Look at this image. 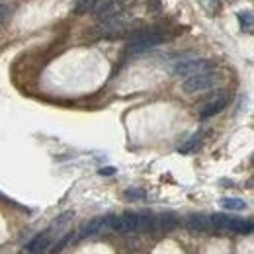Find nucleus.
I'll return each mask as SVG.
<instances>
[{
  "instance_id": "22",
  "label": "nucleus",
  "mask_w": 254,
  "mask_h": 254,
  "mask_svg": "<svg viewBox=\"0 0 254 254\" xmlns=\"http://www.w3.org/2000/svg\"><path fill=\"white\" fill-rule=\"evenodd\" d=\"M6 12H8V8L0 4V20H4V16H6Z\"/></svg>"
},
{
  "instance_id": "19",
  "label": "nucleus",
  "mask_w": 254,
  "mask_h": 254,
  "mask_svg": "<svg viewBox=\"0 0 254 254\" xmlns=\"http://www.w3.org/2000/svg\"><path fill=\"white\" fill-rule=\"evenodd\" d=\"M209 2V12H217L221 8V2L219 0H207Z\"/></svg>"
},
{
  "instance_id": "7",
  "label": "nucleus",
  "mask_w": 254,
  "mask_h": 254,
  "mask_svg": "<svg viewBox=\"0 0 254 254\" xmlns=\"http://www.w3.org/2000/svg\"><path fill=\"white\" fill-rule=\"evenodd\" d=\"M49 239H51V233H49V231H45V233H41V235L33 237L32 241L26 245V251H28L30 254L45 253V251L49 249Z\"/></svg>"
},
{
  "instance_id": "13",
  "label": "nucleus",
  "mask_w": 254,
  "mask_h": 254,
  "mask_svg": "<svg viewBox=\"0 0 254 254\" xmlns=\"http://www.w3.org/2000/svg\"><path fill=\"white\" fill-rule=\"evenodd\" d=\"M178 225V219H176V215H172V213H164V215H159L157 217V229L160 231H170V229H174Z\"/></svg>"
},
{
  "instance_id": "6",
  "label": "nucleus",
  "mask_w": 254,
  "mask_h": 254,
  "mask_svg": "<svg viewBox=\"0 0 254 254\" xmlns=\"http://www.w3.org/2000/svg\"><path fill=\"white\" fill-rule=\"evenodd\" d=\"M227 104H229V98H227V94L219 92V94L213 96V98H211V100L205 104V108L199 112V118H201V120H209V118L217 116L219 112H223V110L227 108Z\"/></svg>"
},
{
  "instance_id": "5",
  "label": "nucleus",
  "mask_w": 254,
  "mask_h": 254,
  "mask_svg": "<svg viewBox=\"0 0 254 254\" xmlns=\"http://www.w3.org/2000/svg\"><path fill=\"white\" fill-rule=\"evenodd\" d=\"M129 4H131V0H98L94 10H92V14H96L102 20H106V18H112V16L122 14Z\"/></svg>"
},
{
  "instance_id": "8",
  "label": "nucleus",
  "mask_w": 254,
  "mask_h": 254,
  "mask_svg": "<svg viewBox=\"0 0 254 254\" xmlns=\"http://www.w3.org/2000/svg\"><path fill=\"white\" fill-rule=\"evenodd\" d=\"M225 231L239 233V235H251V233H253V221H243V219H233V217H229Z\"/></svg>"
},
{
  "instance_id": "10",
  "label": "nucleus",
  "mask_w": 254,
  "mask_h": 254,
  "mask_svg": "<svg viewBox=\"0 0 254 254\" xmlns=\"http://www.w3.org/2000/svg\"><path fill=\"white\" fill-rule=\"evenodd\" d=\"M186 225L190 231H207L211 225H209V217L205 215H190L186 219Z\"/></svg>"
},
{
  "instance_id": "21",
  "label": "nucleus",
  "mask_w": 254,
  "mask_h": 254,
  "mask_svg": "<svg viewBox=\"0 0 254 254\" xmlns=\"http://www.w3.org/2000/svg\"><path fill=\"white\" fill-rule=\"evenodd\" d=\"M114 172H116L114 168H102V170H100V174H102V176H104V174H106V176H110V174H114Z\"/></svg>"
},
{
  "instance_id": "20",
  "label": "nucleus",
  "mask_w": 254,
  "mask_h": 254,
  "mask_svg": "<svg viewBox=\"0 0 254 254\" xmlns=\"http://www.w3.org/2000/svg\"><path fill=\"white\" fill-rule=\"evenodd\" d=\"M149 10L159 12V10H160V0H149Z\"/></svg>"
},
{
  "instance_id": "15",
  "label": "nucleus",
  "mask_w": 254,
  "mask_h": 254,
  "mask_svg": "<svg viewBox=\"0 0 254 254\" xmlns=\"http://www.w3.org/2000/svg\"><path fill=\"white\" fill-rule=\"evenodd\" d=\"M98 0H76L74 4V14H86V12H92Z\"/></svg>"
},
{
  "instance_id": "3",
  "label": "nucleus",
  "mask_w": 254,
  "mask_h": 254,
  "mask_svg": "<svg viewBox=\"0 0 254 254\" xmlns=\"http://www.w3.org/2000/svg\"><path fill=\"white\" fill-rule=\"evenodd\" d=\"M211 68H215V63H213L211 59H203V57H184V59L176 61L172 70H174L176 76L188 78L191 74L205 72V70H211Z\"/></svg>"
},
{
  "instance_id": "4",
  "label": "nucleus",
  "mask_w": 254,
  "mask_h": 254,
  "mask_svg": "<svg viewBox=\"0 0 254 254\" xmlns=\"http://www.w3.org/2000/svg\"><path fill=\"white\" fill-rule=\"evenodd\" d=\"M106 227L120 235H129L141 231V215L139 213H126V215H110L106 217Z\"/></svg>"
},
{
  "instance_id": "18",
  "label": "nucleus",
  "mask_w": 254,
  "mask_h": 254,
  "mask_svg": "<svg viewBox=\"0 0 254 254\" xmlns=\"http://www.w3.org/2000/svg\"><path fill=\"white\" fill-rule=\"evenodd\" d=\"M70 219H72V211H66V213H63V215H61V217H59L57 221L53 223V227L61 229V227H64V225H66V223L70 221Z\"/></svg>"
},
{
  "instance_id": "11",
  "label": "nucleus",
  "mask_w": 254,
  "mask_h": 254,
  "mask_svg": "<svg viewBox=\"0 0 254 254\" xmlns=\"http://www.w3.org/2000/svg\"><path fill=\"white\" fill-rule=\"evenodd\" d=\"M219 203L227 211H243V209H247V201L239 199V197H223Z\"/></svg>"
},
{
  "instance_id": "14",
  "label": "nucleus",
  "mask_w": 254,
  "mask_h": 254,
  "mask_svg": "<svg viewBox=\"0 0 254 254\" xmlns=\"http://www.w3.org/2000/svg\"><path fill=\"white\" fill-rule=\"evenodd\" d=\"M72 241H74V235H72V233H66L63 239H59V241H57V243L53 245V249H51V254L63 253L64 249H66V247H68V245H70Z\"/></svg>"
},
{
  "instance_id": "12",
  "label": "nucleus",
  "mask_w": 254,
  "mask_h": 254,
  "mask_svg": "<svg viewBox=\"0 0 254 254\" xmlns=\"http://www.w3.org/2000/svg\"><path fill=\"white\" fill-rule=\"evenodd\" d=\"M201 139H203V131H197V133H193L190 139L184 143V145H180L178 147V153H182V155H186V153H191L199 143H201Z\"/></svg>"
},
{
  "instance_id": "17",
  "label": "nucleus",
  "mask_w": 254,
  "mask_h": 254,
  "mask_svg": "<svg viewBox=\"0 0 254 254\" xmlns=\"http://www.w3.org/2000/svg\"><path fill=\"white\" fill-rule=\"evenodd\" d=\"M126 197L131 199V201H133V199H143V197H145V190H139V188L133 190V188H131V190L126 191Z\"/></svg>"
},
{
  "instance_id": "16",
  "label": "nucleus",
  "mask_w": 254,
  "mask_h": 254,
  "mask_svg": "<svg viewBox=\"0 0 254 254\" xmlns=\"http://www.w3.org/2000/svg\"><path fill=\"white\" fill-rule=\"evenodd\" d=\"M237 18H239V22H241L243 30H247V32H251V30H253L254 16H253V12H251V10H247V12H239V14H237Z\"/></svg>"
},
{
  "instance_id": "1",
  "label": "nucleus",
  "mask_w": 254,
  "mask_h": 254,
  "mask_svg": "<svg viewBox=\"0 0 254 254\" xmlns=\"http://www.w3.org/2000/svg\"><path fill=\"white\" fill-rule=\"evenodd\" d=\"M170 33L166 30H162L159 26H153V28H135L127 33V39H129V47H127V53L133 55V53H143V51H149L153 47H157L160 43L168 41Z\"/></svg>"
},
{
  "instance_id": "9",
  "label": "nucleus",
  "mask_w": 254,
  "mask_h": 254,
  "mask_svg": "<svg viewBox=\"0 0 254 254\" xmlns=\"http://www.w3.org/2000/svg\"><path fill=\"white\" fill-rule=\"evenodd\" d=\"M106 229V217H96L92 221H88L86 225H82L80 229V237H92V235H98Z\"/></svg>"
},
{
  "instance_id": "2",
  "label": "nucleus",
  "mask_w": 254,
  "mask_h": 254,
  "mask_svg": "<svg viewBox=\"0 0 254 254\" xmlns=\"http://www.w3.org/2000/svg\"><path fill=\"white\" fill-rule=\"evenodd\" d=\"M221 80H223L221 72H217L215 68L205 70V72H197V74H191L188 78H184V82H182V92H186V94L205 92V90H209V88L219 86Z\"/></svg>"
}]
</instances>
